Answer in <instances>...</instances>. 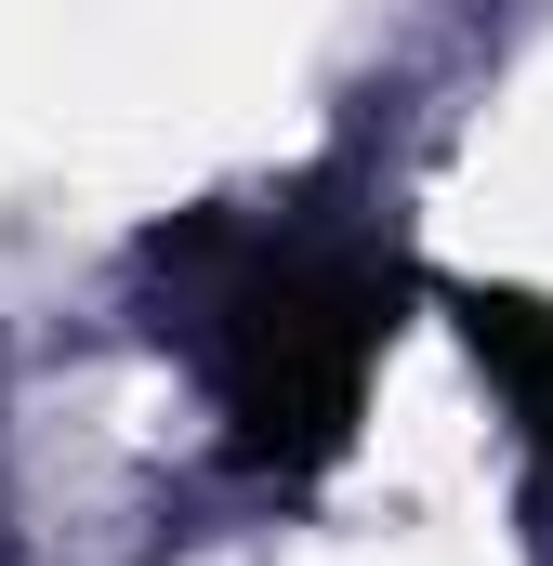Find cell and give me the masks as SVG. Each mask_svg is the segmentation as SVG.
I'll return each mask as SVG.
<instances>
[{"label":"cell","instance_id":"1","mask_svg":"<svg viewBox=\"0 0 553 566\" xmlns=\"http://www.w3.org/2000/svg\"><path fill=\"white\" fill-rule=\"evenodd\" d=\"M145 343H171L211 396V434L251 488H303L356 448V409L383 382L396 303H409V251L369 211L330 198H211L171 211L133 251Z\"/></svg>","mask_w":553,"mask_h":566},{"label":"cell","instance_id":"2","mask_svg":"<svg viewBox=\"0 0 553 566\" xmlns=\"http://www.w3.org/2000/svg\"><path fill=\"white\" fill-rule=\"evenodd\" d=\"M435 303H448L461 356L488 369V396H501V422H514L528 514L553 527V303H541V290H501V277H461V290H435Z\"/></svg>","mask_w":553,"mask_h":566}]
</instances>
